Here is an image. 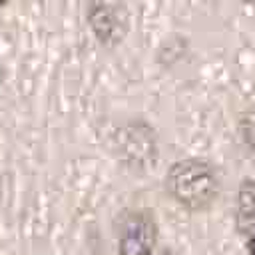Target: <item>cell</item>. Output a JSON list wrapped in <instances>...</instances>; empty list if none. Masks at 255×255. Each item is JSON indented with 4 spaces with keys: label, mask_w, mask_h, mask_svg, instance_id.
Masks as SVG:
<instances>
[{
    "label": "cell",
    "mask_w": 255,
    "mask_h": 255,
    "mask_svg": "<svg viewBox=\"0 0 255 255\" xmlns=\"http://www.w3.org/2000/svg\"><path fill=\"white\" fill-rule=\"evenodd\" d=\"M221 179L217 167L201 157H185L175 161L165 175L169 197L189 211L207 209L219 195Z\"/></svg>",
    "instance_id": "6da1fadb"
},
{
    "label": "cell",
    "mask_w": 255,
    "mask_h": 255,
    "mask_svg": "<svg viewBox=\"0 0 255 255\" xmlns=\"http://www.w3.org/2000/svg\"><path fill=\"white\" fill-rule=\"evenodd\" d=\"M116 147H118L120 157L128 165L135 169H145L147 165L153 163L155 153H157L155 131L151 129V126L143 122H131L118 131Z\"/></svg>",
    "instance_id": "3957f363"
},
{
    "label": "cell",
    "mask_w": 255,
    "mask_h": 255,
    "mask_svg": "<svg viewBox=\"0 0 255 255\" xmlns=\"http://www.w3.org/2000/svg\"><path fill=\"white\" fill-rule=\"evenodd\" d=\"M120 255H151L157 243V227L147 211H126L116 225Z\"/></svg>",
    "instance_id": "7a4b0ae2"
},
{
    "label": "cell",
    "mask_w": 255,
    "mask_h": 255,
    "mask_svg": "<svg viewBox=\"0 0 255 255\" xmlns=\"http://www.w3.org/2000/svg\"><path fill=\"white\" fill-rule=\"evenodd\" d=\"M235 227L249 253L255 255V179L241 181L235 195Z\"/></svg>",
    "instance_id": "277c9868"
},
{
    "label": "cell",
    "mask_w": 255,
    "mask_h": 255,
    "mask_svg": "<svg viewBox=\"0 0 255 255\" xmlns=\"http://www.w3.org/2000/svg\"><path fill=\"white\" fill-rule=\"evenodd\" d=\"M239 133H241V139L245 141V145L251 151H255V104H251L243 112V116L239 120Z\"/></svg>",
    "instance_id": "8992f818"
},
{
    "label": "cell",
    "mask_w": 255,
    "mask_h": 255,
    "mask_svg": "<svg viewBox=\"0 0 255 255\" xmlns=\"http://www.w3.org/2000/svg\"><path fill=\"white\" fill-rule=\"evenodd\" d=\"M90 26L102 42H116L124 36V14L116 4H98L90 8Z\"/></svg>",
    "instance_id": "5b68a950"
}]
</instances>
